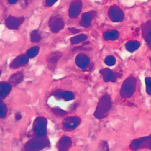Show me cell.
<instances>
[{"mask_svg": "<svg viewBox=\"0 0 151 151\" xmlns=\"http://www.w3.org/2000/svg\"><path fill=\"white\" fill-rule=\"evenodd\" d=\"M112 108V99L109 95H105L100 98L95 109L94 116L98 119H102L108 116Z\"/></svg>", "mask_w": 151, "mask_h": 151, "instance_id": "6da1fadb", "label": "cell"}, {"mask_svg": "<svg viewBox=\"0 0 151 151\" xmlns=\"http://www.w3.org/2000/svg\"><path fill=\"white\" fill-rule=\"evenodd\" d=\"M50 146V141L47 138L39 137L36 136L35 138L31 139L26 143V151H40Z\"/></svg>", "mask_w": 151, "mask_h": 151, "instance_id": "7a4b0ae2", "label": "cell"}, {"mask_svg": "<svg viewBox=\"0 0 151 151\" xmlns=\"http://www.w3.org/2000/svg\"><path fill=\"white\" fill-rule=\"evenodd\" d=\"M137 80L133 76H129L126 79L120 89V96L122 99L130 98L136 91Z\"/></svg>", "mask_w": 151, "mask_h": 151, "instance_id": "3957f363", "label": "cell"}, {"mask_svg": "<svg viewBox=\"0 0 151 151\" xmlns=\"http://www.w3.org/2000/svg\"><path fill=\"white\" fill-rule=\"evenodd\" d=\"M47 119L45 117H37L33 122V129L37 137H44L47 136Z\"/></svg>", "mask_w": 151, "mask_h": 151, "instance_id": "277c9868", "label": "cell"}, {"mask_svg": "<svg viewBox=\"0 0 151 151\" xmlns=\"http://www.w3.org/2000/svg\"><path fill=\"white\" fill-rule=\"evenodd\" d=\"M130 148L132 150H137L142 148L151 149V135L150 137H142L132 141L130 144Z\"/></svg>", "mask_w": 151, "mask_h": 151, "instance_id": "5b68a950", "label": "cell"}, {"mask_svg": "<svg viewBox=\"0 0 151 151\" xmlns=\"http://www.w3.org/2000/svg\"><path fill=\"white\" fill-rule=\"evenodd\" d=\"M109 17L114 23H119L124 19L125 14L123 11L117 6H112L109 9Z\"/></svg>", "mask_w": 151, "mask_h": 151, "instance_id": "8992f818", "label": "cell"}, {"mask_svg": "<svg viewBox=\"0 0 151 151\" xmlns=\"http://www.w3.org/2000/svg\"><path fill=\"white\" fill-rule=\"evenodd\" d=\"M83 3L81 0H72L68 9V15L70 18L75 19L78 17L82 10Z\"/></svg>", "mask_w": 151, "mask_h": 151, "instance_id": "52a82bcc", "label": "cell"}, {"mask_svg": "<svg viewBox=\"0 0 151 151\" xmlns=\"http://www.w3.org/2000/svg\"><path fill=\"white\" fill-rule=\"evenodd\" d=\"M49 27H50L51 32L54 33H58L61 29H64V22L61 17L58 16L52 17L49 21Z\"/></svg>", "mask_w": 151, "mask_h": 151, "instance_id": "ba28073f", "label": "cell"}, {"mask_svg": "<svg viewBox=\"0 0 151 151\" xmlns=\"http://www.w3.org/2000/svg\"><path fill=\"white\" fill-rule=\"evenodd\" d=\"M81 123V119L78 116H68L64 118L62 126L67 130H73L76 129Z\"/></svg>", "mask_w": 151, "mask_h": 151, "instance_id": "9c48e42d", "label": "cell"}, {"mask_svg": "<svg viewBox=\"0 0 151 151\" xmlns=\"http://www.w3.org/2000/svg\"><path fill=\"white\" fill-rule=\"evenodd\" d=\"M96 11L91 10L88 12H85L81 16V19L80 20V25L85 28H88L91 24V22L96 17Z\"/></svg>", "mask_w": 151, "mask_h": 151, "instance_id": "30bf717a", "label": "cell"}, {"mask_svg": "<svg viewBox=\"0 0 151 151\" xmlns=\"http://www.w3.org/2000/svg\"><path fill=\"white\" fill-rule=\"evenodd\" d=\"M62 56V54L59 51H54L50 53L47 58V68L50 70H54L58 64V60H60Z\"/></svg>", "mask_w": 151, "mask_h": 151, "instance_id": "8fae6325", "label": "cell"}, {"mask_svg": "<svg viewBox=\"0 0 151 151\" xmlns=\"http://www.w3.org/2000/svg\"><path fill=\"white\" fill-rule=\"evenodd\" d=\"M24 22L23 17H9L6 19V25L10 29H18L22 23Z\"/></svg>", "mask_w": 151, "mask_h": 151, "instance_id": "7c38bea8", "label": "cell"}, {"mask_svg": "<svg viewBox=\"0 0 151 151\" xmlns=\"http://www.w3.org/2000/svg\"><path fill=\"white\" fill-rule=\"evenodd\" d=\"M100 74L105 82H115L117 79V75L109 68L101 69L100 70Z\"/></svg>", "mask_w": 151, "mask_h": 151, "instance_id": "4fadbf2b", "label": "cell"}, {"mask_svg": "<svg viewBox=\"0 0 151 151\" xmlns=\"http://www.w3.org/2000/svg\"><path fill=\"white\" fill-rule=\"evenodd\" d=\"M72 145V140L69 137H62L58 143V151H68Z\"/></svg>", "mask_w": 151, "mask_h": 151, "instance_id": "5bb4252c", "label": "cell"}, {"mask_svg": "<svg viewBox=\"0 0 151 151\" xmlns=\"http://www.w3.org/2000/svg\"><path fill=\"white\" fill-rule=\"evenodd\" d=\"M75 63H76L77 66L79 67L80 68L85 69L88 66L89 63H90V59L86 54L84 53H81L76 56Z\"/></svg>", "mask_w": 151, "mask_h": 151, "instance_id": "9a60e30c", "label": "cell"}, {"mask_svg": "<svg viewBox=\"0 0 151 151\" xmlns=\"http://www.w3.org/2000/svg\"><path fill=\"white\" fill-rule=\"evenodd\" d=\"M29 58L27 55H20L17 57L12 61L10 64V67L12 68H19L20 67L24 66L28 64Z\"/></svg>", "mask_w": 151, "mask_h": 151, "instance_id": "2e32d148", "label": "cell"}, {"mask_svg": "<svg viewBox=\"0 0 151 151\" xmlns=\"http://www.w3.org/2000/svg\"><path fill=\"white\" fill-rule=\"evenodd\" d=\"M54 97L58 98V99H62L64 101H71L75 99V95L73 92L69 91H63L60 90H57L56 91L54 92Z\"/></svg>", "mask_w": 151, "mask_h": 151, "instance_id": "e0dca14e", "label": "cell"}, {"mask_svg": "<svg viewBox=\"0 0 151 151\" xmlns=\"http://www.w3.org/2000/svg\"><path fill=\"white\" fill-rule=\"evenodd\" d=\"M12 90V85L8 82H0V99L7 97Z\"/></svg>", "mask_w": 151, "mask_h": 151, "instance_id": "ac0fdd59", "label": "cell"}, {"mask_svg": "<svg viewBox=\"0 0 151 151\" xmlns=\"http://www.w3.org/2000/svg\"><path fill=\"white\" fill-rule=\"evenodd\" d=\"M23 78H24L23 73L22 71H17L11 75L9 79V82L10 83L11 85H17L23 81Z\"/></svg>", "mask_w": 151, "mask_h": 151, "instance_id": "d6986e66", "label": "cell"}, {"mask_svg": "<svg viewBox=\"0 0 151 151\" xmlns=\"http://www.w3.org/2000/svg\"><path fill=\"white\" fill-rule=\"evenodd\" d=\"M143 32L146 40L150 45H151V20L148 21L143 25Z\"/></svg>", "mask_w": 151, "mask_h": 151, "instance_id": "ffe728a7", "label": "cell"}, {"mask_svg": "<svg viewBox=\"0 0 151 151\" xmlns=\"http://www.w3.org/2000/svg\"><path fill=\"white\" fill-rule=\"evenodd\" d=\"M119 37V33L117 30H109L104 33L103 38L106 40H116Z\"/></svg>", "mask_w": 151, "mask_h": 151, "instance_id": "44dd1931", "label": "cell"}, {"mask_svg": "<svg viewBox=\"0 0 151 151\" xmlns=\"http://www.w3.org/2000/svg\"><path fill=\"white\" fill-rule=\"evenodd\" d=\"M140 46V44L137 40H131V41L127 42L126 44V49L129 52H134L137 50Z\"/></svg>", "mask_w": 151, "mask_h": 151, "instance_id": "7402d4cb", "label": "cell"}, {"mask_svg": "<svg viewBox=\"0 0 151 151\" xmlns=\"http://www.w3.org/2000/svg\"><path fill=\"white\" fill-rule=\"evenodd\" d=\"M87 39V35H85V34H78V35L74 37L70 38V43L73 45H75V44H78L85 42Z\"/></svg>", "mask_w": 151, "mask_h": 151, "instance_id": "603a6c76", "label": "cell"}, {"mask_svg": "<svg viewBox=\"0 0 151 151\" xmlns=\"http://www.w3.org/2000/svg\"><path fill=\"white\" fill-rule=\"evenodd\" d=\"M39 47H38V46H35V47H31L30 49H29V50H27L26 55H27L29 58H33L34 57H36L38 54H39Z\"/></svg>", "mask_w": 151, "mask_h": 151, "instance_id": "cb8c5ba5", "label": "cell"}, {"mask_svg": "<svg viewBox=\"0 0 151 151\" xmlns=\"http://www.w3.org/2000/svg\"><path fill=\"white\" fill-rule=\"evenodd\" d=\"M8 109L6 104L2 101V100L0 99V118L4 119L6 117Z\"/></svg>", "mask_w": 151, "mask_h": 151, "instance_id": "d4e9b609", "label": "cell"}, {"mask_svg": "<svg viewBox=\"0 0 151 151\" xmlns=\"http://www.w3.org/2000/svg\"><path fill=\"white\" fill-rule=\"evenodd\" d=\"M41 40V36L37 30H33L30 33V40L33 43H38Z\"/></svg>", "mask_w": 151, "mask_h": 151, "instance_id": "484cf974", "label": "cell"}, {"mask_svg": "<svg viewBox=\"0 0 151 151\" xmlns=\"http://www.w3.org/2000/svg\"><path fill=\"white\" fill-rule=\"evenodd\" d=\"M52 112L54 114V115H56L58 116H60V117H64V116H67V114L68 112L66 111H64V110L61 109L59 107H54L52 109Z\"/></svg>", "mask_w": 151, "mask_h": 151, "instance_id": "4316f807", "label": "cell"}, {"mask_svg": "<svg viewBox=\"0 0 151 151\" xmlns=\"http://www.w3.org/2000/svg\"><path fill=\"white\" fill-rule=\"evenodd\" d=\"M98 151H109V144L106 141H101L98 147Z\"/></svg>", "mask_w": 151, "mask_h": 151, "instance_id": "83f0119b", "label": "cell"}, {"mask_svg": "<svg viewBox=\"0 0 151 151\" xmlns=\"http://www.w3.org/2000/svg\"><path fill=\"white\" fill-rule=\"evenodd\" d=\"M116 58H114L113 56H108L106 57V59H105V63H106V64L109 67L114 66L115 64H116Z\"/></svg>", "mask_w": 151, "mask_h": 151, "instance_id": "f1b7e54d", "label": "cell"}, {"mask_svg": "<svg viewBox=\"0 0 151 151\" xmlns=\"http://www.w3.org/2000/svg\"><path fill=\"white\" fill-rule=\"evenodd\" d=\"M146 86H147V91L149 95H151V78H146Z\"/></svg>", "mask_w": 151, "mask_h": 151, "instance_id": "f546056e", "label": "cell"}, {"mask_svg": "<svg viewBox=\"0 0 151 151\" xmlns=\"http://www.w3.org/2000/svg\"><path fill=\"white\" fill-rule=\"evenodd\" d=\"M58 0H45V4L47 7L53 6Z\"/></svg>", "mask_w": 151, "mask_h": 151, "instance_id": "4dcf8cb0", "label": "cell"}, {"mask_svg": "<svg viewBox=\"0 0 151 151\" xmlns=\"http://www.w3.org/2000/svg\"><path fill=\"white\" fill-rule=\"evenodd\" d=\"M68 30L71 33H78L80 32V29H76L75 27H71V28H68Z\"/></svg>", "mask_w": 151, "mask_h": 151, "instance_id": "1f68e13d", "label": "cell"}, {"mask_svg": "<svg viewBox=\"0 0 151 151\" xmlns=\"http://www.w3.org/2000/svg\"><path fill=\"white\" fill-rule=\"evenodd\" d=\"M10 4H15L16 2H18V0H7Z\"/></svg>", "mask_w": 151, "mask_h": 151, "instance_id": "d6a6232c", "label": "cell"}, {"mask_svg": "<svg viewBox=\"0 0 151 151\" xmlns=\"http://www.w3.org/2000/svg\"><path fill=\"white\" fill-rule=\"evenodd\" d=\"M21 118H22V116H21V115L19 113H17V115H16V119L19 120Z\"/></svg>", "mask_w": 151, "mask_h": 151, "instance_id": "836d02e7", "label": "cell"}, {"mask_svg": "<svg viewBox=\"0 0 151 151\" xmlns=\"http://www.w3.org/2000/svg\"><path fill=\"white\" fill-rule=\"evenodd\" d=\"M1 75H2V71L0 70V76H1Z\"/></svg>", "mask_w": 151, "mask_h": 151, "instance_id": "e575fe53", "label": "cell"}]
</instances>
